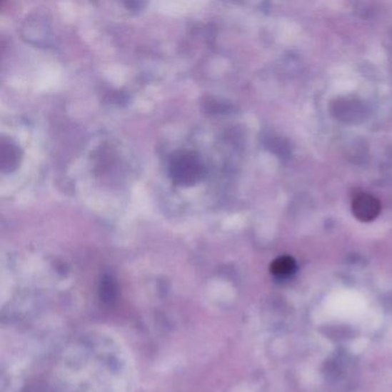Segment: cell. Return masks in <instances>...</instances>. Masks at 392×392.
Listing matches in <instances>:
<instances>
[{
  "label": "cell",
  "mask_w": 392,
  "mask_h": 392,
  "mask_svg": "<svg viewBox=\"0 0 392 392\" xmlns=\"http://www.w3.org/2000/svg\"><path fill=\"white\" fill-rule=\"evenodd\" d=\"M205 174L201 156L192 151H179L169 161V175L179 186H192Z\"/></svg>",
  "instance_id": "cell-1"
},
{
  "label": "cell",
  "mask_w": 392,
  "mask_h": 392,
  "mask_svg": "<svg viewBox=\"0 0 392 392\" xmlns=\"http://www.w3.org/2000/svg\"><path fill=\"white\" fill-rule=\"evenodd\" d=\"M352 212L360 221H373L380 214V201L368 194H360L352 201Z\"/></svg>",
  "instance_id": "cell-2"
},
{
  "label": "cell",
  "mask_w": 392,
  "mask_h": 392,
  "mask_svg": "<svg viewBox=\"0 0 392 392\" xmlns=\"http://www.w3.org/2000/svg\"><path fill=\"white\" fill-rule=\"evenodd\" d=\"M297 266H296L295 260L291 257H280L275 260L274 263H271V273L280 276V278H286L289 275L295 273Z\"/></svg>",
  "instance_id": "cell-3"
}]
</instances>
